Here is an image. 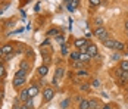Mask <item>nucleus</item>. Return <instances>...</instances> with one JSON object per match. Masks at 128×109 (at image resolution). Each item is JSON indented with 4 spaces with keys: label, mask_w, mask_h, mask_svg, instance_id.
Here are the masks:
<instances>
[{
    "label": "nucleus",
    "mask_w": 128,
    "mask_h": 109,
    "mask_svg": "<svg viewBox=\"0 0 128 109\" xmlns=\"http://www.w3.org/2000/svg\"><path fill=\"white\" fill-rule=\"evenodd\" d=\"M68 105H69V99H66V100H65L64 103H62V108H66Z\"/></svg>",
    "instance_id": "7c9ffc66"
},
{
    "label": "nucleus",
    "mask_w": 128,
    "mask_h": 109,
    "mask_svg": "<svg viewBox=\"0 0 128 109\" xmlns=\"http://www.w3.org/2000/svg\"><path fill=\"white\" fill-rule=\"evenodd\" d=\"M93 34L97 37V38H100V40H106V38H109V37H108V30H106L103 25L97 27V28L93 31Z\"/></svg>",
    "instance_id": "f257e3e1"
},
{
    "label": "nucleus",
    "mask_w": 128,
    "mask_h": 109,
    "mask_svg": "<svg viewBox=\"0 0 128 109\" xmlns=\"http://www.w3.org/2000/svg\"><path fill=\"white\" fill-rule=\"evenodd\" d=\"M119 59H121V55H119V53L112 55V61H119Z\"/></svg>",
    "instance_id": "bb28decb"
},
{
    "label": "nucleus",
    "mask_w": 128,
    "mask_h": 109,
    "mask_svg": "<svg viewBox=\"0 0 128 109\" xmlns=\"http://www.w3.org/2000/svg\"><path fill=\"white\" fill-rule=\"evenodd\" d=\"M38 93H40V88H38V85L37 84L32 83V84L28 87V94H30V97H36Z\"/></svg>",
    "instance_id": "20e7f679"
},
{
    "label": "nucleus",
    "mask_w": 128,
    "mask_h": 109,
    "mask_svg": "<svg viewBox=\"0 0 128 109\" xmlns=\"http://www.w3.org/2000/svg\"><path fill=\"white\" fill-rule=\"evenodd\" d=\"M25 75H26V71H25V69H19L18 72L15 74V77H16V78H25Z\"/></svg>",
    "instance_id": "f3484780"
},
{
    "label": "nucleus",
    "mask_w": 128,
    "mask_h": 109,
    "mask_svg": "<svg viewBox=\"0 0 128 109\" xmlns=\"http://www.w3.org/2000/svg\"><path fill=\"white\" fill-rule=\"evenodd\" d=\"M13 87H21V85H24L25 84V78H13Z\"/></svg>",
    "instance_id": "9b49d317"
},
{
    "label": "nucleus",
    "mask_w": 128,
    "mask_h": 109,
    "mask_svg": "<svg viewBox=\"0 0 128 109\" xmlns=\"http://www.w3.org/2000/svg\"><path fill=\"white\" fill-rule=\"evenodd\" d=\"M43 58H44V65H47V66H49V65L52 63V58L49 56V55H46L44 52H43Z\"/></svg>",
    "instance_id": "a211bd4d"
},
{
    "label": "nucleus",
    "mask_w": 128,
    "mask_h": 109,
    "mask_svg": "<svg viewBox=\"0 0 128 109\" xmlns=\"http://www.w3.org/2000/svg\"><path fill=\"white\" fill-rule=\"evenodd\" d=\"M56 33H58V30H50L47 34H49V36H52V34H56Z\"/></svg>",
    "instance_id": "72a5a7b5"
},
{
    "label": "nucleus",
    "mask_w": 128,
    "mask_h": 109,
    "mask_svg": "<svg viewBox=\"0 0 128 109\" xmlns=\"http://www.w3.org/2000/svg\"><path fill=\"white\" fill-rule=\"evenodd\" d=\"M122 74H124V71H122L121 68H119V69H115V77L118 78V80H119V78L122 77Z\"/></svg>",
    "instance_id": "b1692460"
},
{
    "label": "nucleus",
    "mask_w": 128,
    "mask_h": 109,
    "mask_svg": "<svg viewBox=\"0 0 128 109\" xmlns=\"http://www.w3.org/2000/svg\"><path fill=\"white\" fill-rule=\"evenodd\" d=\"M0 56H3V50H2V47H0Z\"/></svg>",
    "instance_id": "e433bc0d"
},
{
    "label": "nucleus",
    "mask_w": 128,
    "mask_h": 109,
    "mask_svg": "<svg viewBox=\"0 0 128 109\" xmlns=\"http://www.w3.org/2000/svg\"><path fill=\"white\" fill-rule=\"evenodd\" d=\"M2 96H3V91H0V102H2Z\"/></svg>",
    "instance_id": "4c0bfd02"
},
{
    "label": "nucleus",
    "mask_w": 128,
    "mask_h": 109,
    "mask_svg": "<svg viewBox=\"0 0 128 109\" xmlns=\"http://www.w3.org/2000/svg\"><path fill=\"white\" fill-rule=\"evenodd\" d=\"M25 105H26V106H28L30 109L34 108V97H30V99H28V100L25 102Z\"/></svg>",
    "instance_id": "6ab92c4d"
},
{
    "label": "nucleus",
    "mask_w": 128,
    "mask_h": 109,
    "mask_svg": "<svg viewBox=\"0 0 128 109\" xmlns=\"http://www.w3.org/2000/svg\"><path fill=\"white\" fill-rule=\"evenodd\" d=\"M78 109H90V103L87 99H81L78 103Z\"/></svg>",
    "instance_id": "9d476101"
},
{
    "label": "nucleus",
    "mask_w": 128,
    "mask_h": 109,
    "mask_svg": "<svg viewBox=\"0 0 128 109\" xmlns=\"http://www.w3.org/2000/svg\"><path fill=\"white\" fill-rule=\"evenodd\" d=\"M87 55H88L90 58H97V56H99L97 46H96V44H88V47H87Z\"/></svg>",
    "instance_id": "7ed1b4c3"
},
{
    "label": "nucleus",
    "mask_w": 128,
    "mask_h": 109,
    "mask_svg": "<svg viewBox=\"0 0 128 109\" xmlns=\"http://www.w3.org/2000/svg\"><path fill=\"white\" fill-rule=\"evenodd\" d=\"M6 74V69H4V66H3V63L0 62V77H3Z\"/></svg>",
    "instance_id": "393cba45"
},
{
    "label": "nucleus",
    "mask_w": 128,
    "mask_h": 109,
    "mask_svg": "<svg viewBox=\"0 0 128 109\" xmlns=\"http://www.w3.org/2000/svg\"><path fill=\"white\" fill-rule=\"evenodd\" d=\"M53 96H54V90H53V88H50V87H46V88L43 90V97H44V100H46V102L52 100V99H53Z\"/></svg>",
    "instance_id": "f03ea898"
},
{
    "label": "nucleus",
    "mask_w": 128,
    "mask_h": 109,
    "mask_svg": "<svg viewBox=\"0 0 128 109\" xmlns=\"http://www.w3.org/2000/svg\"><path fill=\"white\" fill-rule=\"evenodd\" d=\"M74 46L80 50L81 47H84V46H88V43H87V38H75L74 40Z\"/></svg>",
    "instance_id": "39448f33"
},
{
    "label": "nucleus",
    "mask_w": 128,
    "mask_h": 109,
    "mask_svg": "<svg viewBox=\"0 0 128 109\" xmlns=\"http://www.w3.org/2000/svg\"><path fill=\"white\" fill-rule=\"evenodd\" d=\"M71 59H72V61H80V52H72V53H71Z\"/></svg>",
    "instance_id": "412c9836"
},
{
    "label": "nucleus",
    "mask_w": 128,
    "mask_h": 109,
    "mask_svg": "<svg viewBox=\"0 0 128 109\" xmlns=\"http://www.w3.org/2000/svg\"><path fill=\"white\" fill-rule=\"evenodd\" d=\"M64 75V68H56V72H54V80H60Z\"/></svg>",
    "instance_id": "ddd939ff"
},
{
    "label": "nucleus",
    "mask_w": 128,
    "mask_h": 109,
    "mask_svg": "<svg viewBox=\"0 0 128 109\" xmlns=\"http://www.w3.org/2000/svg\"><path fill=\"white\" fill-rule=\"evenodd\" d=\"M119 68L124 71V72H128V61H121V65Z\"/></svg>",
    "instance_id": "dca6fc26"
},
{
    "label": "nucleus",
    "mask_w": 128,
    "mask_h": 109,
    "mask_svg": "<svg viewBox=\"0 0 128 109\" xmlns=\"http://www.w3.org/2000/svg\"><path fill=\"white\" fill-rule=\"evenodd\" d=\"M88 103H90V109H100V103H99V100L97 99H90L88 100Z\"/></svg>",
    "instance_id": "1a4fd4ad"
},
{
    "label": "nucleus",
    "mask_w": 128,
    "mask_h": 109,
    "mask_svg": "<svg viewBox=\"0 0 128 109\" xmlns=\"http://www.w3.org/2000/svg\"><path fill=\"white\" fill-rule=\"evenodd\" d=\"M82 65H84V62H81V61H74V63H72V66L77 68V69H81Z\"/></svg>",
    "instance_id": "aec40b11"
},
{
    "label": "nucleus",
    "mask_w": 128,
    "mask_h": 109,
    "mask_svg": "<svg viewBox=\"0 0 128 109\" xmlns=\"http://www.w3.org/2000/svg\"><path fill=\"white\" fill-rule=\"evenodd\" d=\"M88 3H90V6H91V8H97L102 2H100V0H88Z\"/></svg>",
    "instance_id": "4be33fe9"
},
{
    "label": "nucleus",
    "mask_w": 128,
    "mask_h": 109,
    "mask_svg": "<svg viewBox=\"0 0 128 109\" xmlns=\"http://www.w3.org/2000/svg\"><path fill=\"white\" fill-rule=\"evenodd\" d=\"M62 55H68V46H66V44H64V46H62Z\"/></svg>",
    "instance_id": "cd10ccee"
},
{
    "label": "nucleus",
    "mask_w": 128,
    "mask_h": 109,
    "mask_svg": "<svg viewBox=\"0 0 128 109\" xmlns=\"http://www.w3.org/2000/svg\"><path fill=\"white\" fill-rule=\"evenodd\" d=\"M77 75H78V77H87V75H88V72H87L86 69H78Z\"/></svg>",
    "instance_id": "5701e85b"
},
{
    "label": "nucleus",
    "mask_w": 128,
    "mask_h": 109,
    "mask_svg": "<svg viewBox=\"0 0 128 109\" xmlns=\"http://www.w3.org/2000/svg\"><path fill=\"white\" fill-rule=\"evenodd\" d=\"M37 72H38L41 77H46V75L49 74V66H47V65H41V66H38Z\"/></svg>",
    "instance_id": "6e6552de"
},
{
    "label": "nucleus",
    "mask_w": 128,
    "mask_h": 109,
    "mask_svg": "<svg viewBox=\"0 0 128 109\" xmlns=\"http://www.w3.org/2000/svg\"><path fill=\"white\" fill-rule=\"evenodd\" d=\"M80 87H81V90H84V91H88V90H90L88 84H81Z\"/></svg>",
    "instance_id": "c85d7f7f"
},
{
    "label": "nucleus",
    "mask_w": 128,
    "mask_h": 109,
    "mask_svg": "<svg viewBox=\"0 0 128 109\" xmlns=\"http://www.w3.org/2000/svg\"><path fill=\"white\" fill-rule=\"evenodd\" d=\"M21 69H25V71H28V65H26L25 62H22V63H21Z\"/></svg>",
    "instance_id": "c756f323"
},
{
    "label": "nucleus",
    "mask_w": 128,
    "mask_h": 109,
    "mask_svg": "<svg viewBox=\"0 0 128 109\" xmlns=\"http://www.w3.org/2000/svg\"><path fill=\"white\" fill-rule=\"evenodd\" d=\"M96 24H97V27H100V25H102V19L97 18V19H96Z\"/></svg>",
    "instance_id": "473e14b6"
},
{
    "label": "nucleus",
    "mask_w": 128,
    "mask_h": 109,
    "mask_svg": "<svg viewBox=\"0 0 128 109\" xmlns=\"http://www.w3.org/2000/svg\"><path fill=\"white\" fill-rule=\"evenodd\" d=\"M90 59H91V58H90L87 53H80V61H81V62H84V63H86V62H88Z\"/></svg>",
    "instance_id": "2eb2a0df"
},
{
    "label": "nucleus",
    "mask_w": 128,
    "mask_h": 109,
    "mask_svg": "<svg viewBox=\"0 0 128 109\" xmlns=\"http://www.w3.org/2000/svg\"><path fill=\"white\" fill-rule=\"evenodd\" d=\"M2 50H3V55H9V53H12L13 47L10 46V44H4V46L2 47Z\"/></svg>",
    "instance_id": "f8f14e48"
},
{
    "label": "nucleus",
    "mask_w": 128,
    "mask_h": 109,
    "mask_svg": "<svg viewBox=\"0 0 128 109\" xmlns=\"http://www.w3.org/2000/svg\"><path fill=\"white\" fill-rule=\"evenodd\" d=\"M102 109H112V106H110V105H104Z\"/></svg>",
    "instance_id": "f704fd0d"
},
{
    "label": "nucleus",
    "mask_w": 128,
    "mask_h": 109,
    "mask_svg": "<svg viewBox=\"0 0 128 109\" xmlns=\"http://www.w3.org/2000/svg\"><path fill=\"white\" fill-rule=\"evenodd\" d=\"M125 28H127V31H128V21L125 22Z\"/></svg>",
    "instance_id": "58836bf2"
},
{
    "label": "nucleus",
    "mask_w": 128,
    "mask_h": 109,
    "mask_svg": "<svg viewBox=\"0 0 128 109\" xmlns=\"http://www.w3.org/2000/svg\"><path fill=\"white\" fill-rule=\"evenodd\" d=\"M13 109H21V105L18 103V100L15 102V105H13Z\"/></svg>",
    "instance_id": "2f4dec72"
},
{
    "label": "nucleus",
    "mask_w": 128,
    "mask_h": 109,
    "mask_svg": "<svg viewBox=\"0 0 128 109\" xmlns=\"http://www.w3.org/2000/svg\"><path fill=\"white\" fill-rule=\"evenodd\" d=\"M91 85H93L94 88H97V87L100 85V81H99V80H93V83H91Z\"/></svg>",
    "instance_id": "a878e982"
},
{
    "label": "nucleus",
    "mask_w": 128,
    "mask_h": 109,
    "mask_svg": "<svg viewBox=\"0 0 128 109\" xmlns=\"http://www.w3.org/2000/svg\"><path fill=\"white\" fill-rule=\"evenodd\" d=\"M21 109H30V108H28V106H26L25 103H22V105H21Z\"/></svg>",
    "instance_id": "c9c22d12"
},
{
    "label": "nucleus",
    "mask_w": 128,
    "mask_h": 109,
    "mask_svg": "<svg viewBox=\"0 0 128 109\" xmlns=\"http://www.w3.org/2000/svg\"><path fill=\"white\" fill-rule=\"evenodd\" d=\"M22 103H25L26 100L30 99V94H28V88H22L21 90V93H19V97H18Z\"/></svg>",
    "instance_id": "423d86ee"
},
{
    "label": "nucleus",
    "mask_w": 128,
    "mask_h": 109,
    "mask_svg": "<svg viewBox=\"0 0 128 109\" xmlns=\"http://www.w3.org/2000/svg\"><path fill=\"white\" fill-rule=\"evenodd\" d=\"M127 34H128V31H127Z\"/></svg>",
    "instance_id": "a19ab883"
},
{
    "label": "nucleus",
    "mask_w": 128,
    "mask_h": 109,
    "mask_svg": "<svg viewBox=\"0 0 128 109\" xmlns=\"http://www.w3.org/2000/svg\"><path fill=\"white\" fill-rule=\"evenodd\" d=\"M103 46L109 49H114L115 50V38H106V40H102Z\"/></svg>",
    "instance_id": "0eeeda50"
},
{
    "label": "nucleus",
    "mask_w": 128,
    "mask_h": 109,
    "mask_svg": "<svg viewBox=\"0 0 128 109\" xmlns=\"http://www.w3.org/2000/svg\"><path fill=\"white\" fill-rule=\"evenodd\" d=\"M125 49V44L122 43V41H118V40H115V50H124Z\"/></svg>",
    "instance_id": "4468645a"
},
{
    "label": "nucleus",
    "mask_w": 128,
    "mask_h": 109,
    "mask_svg": "<svg viewBox=\"0 0 128 109\" xmlns=\"http://www.w3.org/2000/svg\"><path fill=\"white\" fill-rule=\"evenodd\" d=\"M125 49H127V53H128V44H127V46H125Z\"/></svg>",
    "instance_id": "ea45409f"
}]
</instances>
